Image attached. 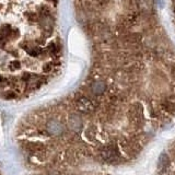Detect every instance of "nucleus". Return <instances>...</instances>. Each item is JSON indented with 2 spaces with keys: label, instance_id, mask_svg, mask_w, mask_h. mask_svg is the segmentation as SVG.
I'll return each mask as SVG.
<instances>
[{
  "label": "nucleus",
  "instance_id": "nucleus-1",
  "mask_svg": "<svg viewBox=\"0 0 175 175\" xmlns=\"http://www.w3.org/2000/svg\"><path fill=\"white\" fill-rule=\"evenodd\" d=\"M159 168L160 175H175V142L168 149V153L161 155Z\"/></svg>",
  "mask_w": 175,
  "mask_h": 175
},
{
  "label": "nucleus",
  "instance_id": "nucleus-2",
  "mask_svg": "<svg viewBox=\"0 0 175 175\" xmlns=\"http://www.w3.org/2000/svg\"><path fill=\"white\" fill-rule=\"evenodd\" d=\"M64 125L61 124L59 121L51 119V121L46 123V131L51 136H60L61 134H64Z\"/></svg>",
  "mask_w": 175,
  "mask_h": 175
},
{
  "label": "nucleus",
  "instance_id": "nucleus-3",
  "mask_svg": "<svg viewBox=\"0 0 175 175\" xmlns=\"http://www.w3.org/2000/svg\"><path fill=\"white\" fill-rule=\"evenodd\" d=\"M106 90H107V85H106V83H105L104 81H102V80L94 81V82L91 84V92L94 95H96V96L105 93Z\"/></svg>",
  "mask_w": 175,
  "mask_h": 175
}]
</instances>
